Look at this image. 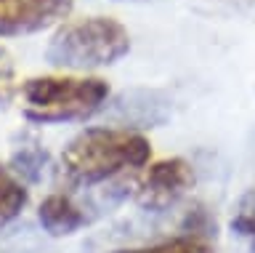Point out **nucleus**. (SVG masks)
<instances>
[{"label":"nucleus","mask_w":255,"mask_h":253,"mask_svg":"<svg viewBox=\"0 0 255 253\" xmlns=\"http://www.w3.org/2000/svg\"><path fill=\"white\" fill-rule=\"evenodd\" d=\"M229 227L239 240H245L255 251V189H247L239 195V200L231 208Z\"/></svg>","instance_id":"9"},{"label":"nucleus","mask_w":255,"mask_h":253,"mask_svg":"<svg viewBox=\"0 0 255 253\" xmlns=\"http://www.w3.org/2000/svg\"><path fill=\"white\" fill-rule=\"evenodd\" d=\"M151 163L146 133L115 125L83 128L61 152V171L75 187H104L128 173H138Z\"/></svg>","instance_id":"1"},{"label":"nucleus","mask_w":255,"mask_h":253,"mask_svg":"<svg viewBox=\"0 0 255 253\" xmlns=\"http://www.w3.org/2000/svg\"><path fill=\"white\" fill-rule=\"evenodd\" d=\"M117 253H215L213 240H205V237L189 235V232H175L170 237L151 245H143V248H125Z\"/></svg>","instance_id":"8"},{"label":"nucleus","mask_w":255,"mask_h":253,"mask_svg":"<svg viewBox=\"0 0 255 253\" xmlns=\"http://www.w3.org/2000/svg\"><path fill=\"white\" fill-rule=\"evenodd\" d=\"M29 205V187L11 171V165L0 163V229L13 224Z\"/></svg>","instance_id":"7"},{"label":"nucleus","mask_w":255,"mask_h":253,"mask_svg":"<svg viewBox=\"0 0 255 253\" xmlns=\"http://www.w3.org/2000/svg\"><path fill=\"white\" fill-rule=\"evenodd\" d=\"M194 187V168L183 157L151 160L143 171L135 173L133 200L146 213H165L175 208L189 189Z\"/></svg>","instance_id":"4"},{"label":"nucleus","mask_w":255,"mask_h":253,"mask_svg":"<svg viewBox=\"0 0 255 253\" xmlns=\"http://www.w3.org/2000/svg\"><path fill=\"white\" fill-rule=\"evenodd\" d=\"M19 96V85H16V69L8 51L0 45V109H5L11 101Z\"/></svg>","instance_id":"11"},{"label":"nucleus","mask_w":255,"mask_h":253,"mask_svg":"<svg viewBox=\"0 0 255 253\" xmlns=\"http://www.w3.org/2000/svg\"><path fill=\"white\" fill-rule=\"evenodd\" d=\"M130 51V32L112 16L72 19L53 32L45 59L59 69L91 72L99 67L117 64Z\"/></svg>","instance_id":"3"},{"label":"nucleus","mask_w":255,"mask_h":253,"mask_svg":"<svg viewBox=\"0 0 255 253\" xmlns=\"http://www.w3.org/2000/svg\"><path fill=\"white\" fill-rule=\"evenodd\" d=\"M37 224L48 237H72L91 224V213L67 192H51L37 203Z\"/></svg>","instance_id":"6"},{"label":"nucleus","mask_w":255,"mask_h":253,"mask_svg":"<svg viewBox=\"0 0 255 253\" xmlns=\"http://www.w3.org/2000/svg\"><path fill=\"white\" fill-rule=\"evenodd\" d=\"M45 163H48V155L40 147H21L19 152H13L11 171L29 187V184H37L43 179Z\"/></svg>","instance_id":"10"},{"label":"nucleus","mask_w":255,"mask_h":253,"mask_svg":"<svg viewBox=\"0 0 255 253\" xmlns=\"http://www.w3.org/2000/svg\"><path fill=\"white\" fill-rule=\"evenodd\" d=\"M115 253H117V251H115Z\"/></svg>","instance_id":"12"},{"label":"nucleus","mask_w":255,"mask_h":253,"mask_svg":"<svg viewBox=\"0 0 255 253\" xmlns=\"http://www.w3.org/2000/svg\"><path fill=\"white\" fill-rule=\"evenodd\" d=\"M109 83L96 75H37L19 85L21 112L29 123H85L107 109Z\"/></svg>","instance_id":"2"},{"label":"nucleus","mask_w":255,"mask_h":253,"mask_svg":"<svg viewBox=\"0 0 255 253\" xmlns=\"http://www.w3.org/2000/svg\"><path fill=\"white\" fill-rule=\"evenodd\" d=\"M72 0H0V35H32L67 19Z\"/></svg>","instance_id":"5"}]
</instances>
